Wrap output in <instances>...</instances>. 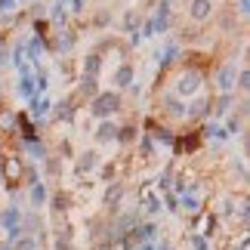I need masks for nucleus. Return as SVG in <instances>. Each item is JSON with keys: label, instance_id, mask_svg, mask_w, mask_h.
<instances>
[{"label": "nucleus", "instance_id": "obj_1", "mask_svg": "<svg viewBox=\"0 0 250 250\" xmlns=\"http://www.w3.org/2000/svg\"><path fill=\"white\" fill-rule=\"evenodd\" d=\"M118 111H124V99L114 90H99L90 99V114L99 121H111V114H118Z\"/></svg>", "mask_w": 250, "mask_h": 250}, {"label": "nucleus", "instance_id": "obj_2", "mask_svg": "<svg viewBox=\"0 0 250 250\" xmlns=\"http://www.w3.org/2000/svg\"><path fill=\"white\" fill-rule=\"evenodd\" d=\"M201 83H204V74H201L198 68H191V65H186V68L179 71L176 83H173V96H179V99L186 102V99H191V96L201 90Z\"/></svg>", "mask_w": 250, "mask_h": 250}, {"label": "nucleus", "instance_id": "obj_3", "mask_svg": "<svg viewBox=\"0 0 250 250\" xmlns=\"http://www.w3.org/2000/svg\"><path fill=\"white\" fill-rule=\"evenodd\" d=\"M235 81H238V62H226L216 71V90L219 93H235Z\"/></svg>", "mask_w": 250, "mask_h": 250}, {"label": "nucleus", "instance_id": "obj_4", "mask_svg": "<svg viewBox=\"0 0 250 250\" xmlns=\"http://www.w3.org/2000/svg\"><path fill=\"white\" fill-rule=\"evenodd\" d=\"M111 83H114V93H118V90H130V86L136 83V68H133L130 62H121L118 68H114V74H111Z\"/></svg>", "mask_w": 250, "mask_h": 250}, {"label": "nucleus", "instance_id": "obj_5", "mask_svg": "<svg viewBox=\"0 0 250 250\" xmlns=\"http://www.w3.org/2000/svg\"><path fill=\"white\" fill-rule=\"evenodd\" d=\"M213 0H188V19L195 25H204L210 22V16H213Z\"/></svg>", "mask_w": 250, "mask_h": 250}, {"label": "nucleus", "instance_id": "obj_6", "mask_svg": "<svg viewBox=\"0 0 250 250\" xmlns=\"http://www.w3.org/2000/svg\"><path fill=\"white\" fill-rule=\"evenodd\" d=\"M74 43H78V34H74L71 28H62V31H56V37H53L46 46H50L53 53H71Z\"/></svg>", "mask_w": 250, "mask_h": 250}, {"label": "nucleus", "instance_id": "obj_7", "mask_svg": "<svg viewBox=\"0 0 250 250\" xmlns=\"http://www.w3.org/2000/svg\"><path fill=\"white\" fill-rule=\"evenodd\" d=\"M170 25V0H161L155 6V16H151V28H155V34H167Z\"/></svg>", "mask_w": 250, "mask_h": 250}, {"label": "nucleus", "instance_id": "obj_8", "mask_svg": "<svg viewBox=\"0 0 250 250\" xmlns=\"http://www.w3.org/2000/svg\"><path fill=\"white\" fill-rule=\"evenodd\" d=\"M186 105L188 102H182L179 96H161V108H164V114H170V118H182L186 121Z\"/></svg>", "mask_w": 250, "mask_h": 250}, {"label": "nucleus", "instance_id": "obj_9", "mask_svg": "<svg viewBox=\"0 0 250 250\" xmlns=\"http://www.w3.org/2000/svg\"><path fill=\"white\" fill-rule=\"evenodd\" d=\"M81 71L86 74V78H99V71H102V53H99V50L86 53L83 62H81Z\"/></svg>", "mask_w": 250, "mask_h": 250}, {"label": "nucleus", "instance_id": "obj_10", "mask_svg": "<svg viewBox=\"0 0 250 250\" xmlns=\"http://www.w3.org/2000/svg\"><path fill=\"white\" fill-rule=\"evenodd\" d=\"M74 105H78V99L74 96H65V99H59L56 102V108H53V114H56V121H74Z\"/></svg>", "mask_w": 250, "mask_h": 250}, {"label": "nucleus", "instance_id": "obj_11", "mask_svg": "<svg viewBox=\"0 0 250 250\" xmlns=\"http://www.w3.org/2000/svg\"><path fill=\"white\" fill-rule=\"evenodd\" d=\"M50 111H53V102L50 99H37V96H34V99H31V111H28V121L37 124V121H43Z\"/></svg>", "mask_w": 250, "mask_h": 250}, {"label": "nucleus", "instance_id": "obj_12", "mask_svg": "<svg viewBox=\"0 0 250 250\" xmlns=\"http://www.w3.org/2000/svg\"><path fill=\"white\" fill-rule=\"evenodd\" d=\"M96 93H99V78H86V74H81V81H78V96H74V99H93Z\"/></svg>", "mask_w": 250, "mask_h": 250}, {"label": "nucleus", "instance_id": "obj_13", "mask_svg": "<svg viewBox=\"0 0 250 250\" xmlns=\"http://www.w3.org/2000/svg\"><path fill=\"white\" fill-rule=\"evenodd\" d=\"M9 133H16V111L0 105V136H9Z\"/></svg>", "mask_w": 250, "mask_h": 250}, {"label": "nucleus", "instance_id": "obj_14", "mask_svg": "<svg viewBox=\"0 0 250 250\" xmlns=\"http://www.w3.org/2000/svg\"><path fill=\"white\" fill-rule=\"evenodd\" d=\"M93 136L99 142H114V139H118V124H114V121H102L99 127H96Z\"/></svg>", "mask_w": 250, "mask_h": 250}, {"label": "nucleus", "instance_id": "obj_15", "mask_svg": "<svg viewBox=\"0 0 250 250\" xmlns=\"http://www.w3.org/2000/svg\"><path fill=\"white\" fill-rule=\"evenodd\" d=\"M176 59H179V43H173V41H170V43L164 46V53H158V62H161V71H167V68H170V65H173V62H176Z\"/></svg>", "mask_w": 250, "mask_h": 250}, {"label": "nucleus", "instance_id": "obj_16", "mask_svg": "<svg viewBox=\"0 0 250 250\" xmlns=\"http://www.w3.org/2000/svg\"><path fill=\"white\" fill-rule=\"evenodd\" d=\"M232 105H235V93H219V96H213V111L219 114V118L232 111Z\"/></svg>", "mask_w": 250, "mask_h": 250}, {"label": "nucleus", "instance_id": "obj_17", "mask_svg": "<svg viewBox=\"0 0 250 250\" xmlns=\"http://www.w3.org/2000/svg\"><path fill=\"white\" fill-rule=\"evenodd\" d=\"M96 164H99V155H96V151H83V155L78 158V176H83V173H93Z\"/></svg>", "mask_w": 250, "mask_h": 250}, {"label": "nucleus", "instance_id": "obj_18", "mask_svg": "<svg viewBox=\"0 0 250 250\" xmlns=\"http://www.w3.org/2000/svg\"><path fill=\"white\" fill-rule=\"evenodd\" d=\"M139 139V127L136 124H127V127H118V139L114 142H124V146H130V142Z\"/></svg>", "mask_w": 250, "mask_h": 250}, {"label": "nucleus", "instance_id": "obj_19", "mask_svg": "<svg viewBox=\"0 0 250 250\" xmlns=\"http://www.w3.org/2000/svg\"><path fill=\"white\" fill-rule=\"evenodd\" d=\"M121 195H124V182H111L108 191H105V204H108V207H118L121 204Z\"/></svg>", "mask_w": 250, "mask_h": 250}, {"label": "nucleus", "instance_id": "obj_20", "mask_svg": "<svg viewBox=\"0 0 250 250\" xmlns=\"http://www.w3.org/2000/svg\"><path fill=\"white\" fill-rule=\"evenodd\" d=\"M28 151H31V158H34V161H46V158H50V151H46V146H43L41 139L28 142Z\"/></svg>", "mask_w": 250, "mask_h": 250}, {"label": "nucleus", "instance_id": "obj_21", "mask_svg": "<svg viewBox=\"0 0 250 250\" xmlns=\"http://www.w3.org/2000/svg\"><path fill=\"white\" fill-rule=\"evenodd\" d=\"M19 93H22L25 99H34V96H37V90H34V78H31V74L19 81Z\"/></svg>", "mask_w": 250, "mask_h": 250}, {"label": "nucleus", "instance_id": "obj_22", "mask_svg": "<svg viewBox=\"0 0 250 250\" xmlns=\"http://www.w3.org/2000/svg\"><path fill=\"white\" fill-rule=\"evenodd\" d=\"M50 19H53V25H62V28H65V22H68V13H65L62 3H56L53 13H50Z\"/></svg>", "mask_w": 250, "mask_h": 250}, {"label": "nucleus", "instance_id": "obj_23", "mask_svg": "<svg viewBox=\"0 0 250 250\" xmlns=\"http://www.w3.org/2000/svg\"><path fill=\"white\" fill-rule=\"evenodd\" d=\"M31 201H34L37 207H41L43 201H46V188H43V182H34V186H31Z\"/></svg>", "mask_w": 250, "mask_h": 250}, {"label": "nucleus", "instance_id": "obj_24", "mask_svg": "<svg viewBox=\"0 0 250 250\" xmlns=\"http://www.w3.org/2000/svg\"><path fill=\"white\" fill-rule=\"evenodd\" d=\"M68 204H71L68 195H53V210H56V213H65V210H68Z\"/></svg>", "mask_w": 250, "mask_h": 250}, {"label": "nucleus", "instance_id": "obj_25", "mask_svg": "<svg viewBox=\"0 0 250 250\" xmlns=\"http://www.w3.org/2000/svg\"><path fill=\"white\" fill-rule=\"evenodd\" d=\"M139 155H142V158H151V155H155V142H151L148 136H142V142H139Z\"/></svg>", "mask_w": 250, "mask_h": 250}, {"label": "nucleus", "instance_id": "obj_26", "mask_svg": "<svg viewBox=\"0 0 250 250\" xmlns=\"http://www.w3.org/2000/svg\"><path fill=\"white\" fill-rule=\"evenodd\" d=\"M235 86H238V90H244V93L250 90V71L247 68H238V83Z\"/></svg>", "mask_w": 250, "mask_h": 250}, {"label": "nucleus", "instance_id": "obj_27", "mask_svg": "<svg viewBox=\"0 0 250 250\" xmlns=\"http://www.w3.org/2000/svg\"><path fill=\"white\" fill-rule=\"evenodd\" d=\"M182 207H186L188 210V213H198V198H191V195H182Z\"/></svg>", "mask_w": 250, "mask_h": 250}, {"label": "nucleus", "instance_id": "obj_28", "mask_svg": "<svg viewBox=\"0 0 250 250\" xmlns=\"http://www.w3.org/2000/svg\"><path fill=\"white\" fill-rule=\"evenodd\" d=\"M226 133H229V136H232V133L238 136V133H241V121H238V118H229V127H226Z\"/></svg>", "mask_w": 250, "mask_h": 250}, {"label": "nucleus", "instance_id": "obj_29", "mask_svg": "<svg viewBox=\"0 0 250 250\" xmlns=\"http://www.w3.org/2000/svg\"><path fill=\"white\" fill-rule=\"evenodd\" d=\"M71 13H74V16L83 13V0H71Z\"/></svg>", "mask_w": 250, "mask_h": 250}, {"label": "nucleus", "instance_id": "obj_30", "mask_svg": "<svg viewBox=\"0 0 250 250\" xmlns=\"http://www.w3.org/2000/svg\"><path fill=\"white\" fill-rule=\"evenodd\" d=\"M108 19H111V16H108V13H105V9H102V13L96 16V25H99V28H102V25H108Z\"/></svg>", "mask_w": 250, "mask_h": 250}, {"label": "nucleus", "instance_id": "obj_31", "mask_svg": "<svg viewBox=\"0 0 250 250\" xmlns=\"http://www.w3.org/2000/svg\"><path fill=\"white\" fill-rule=\"evenodd\" d=\"M16 6V0H0V13H9Z\"/></svg>", "mask_w": 250, "mask_h": 250}, {"label": "nucleus", "instance_id": "obj_32", "mask_svg": "<svg viewBox=\"0 0 250 250\" xmlns=\"http://www.w3.org/2000/svg\"><path fill=\"white\" fill-rule=\"evenodd\" d=\"M158 250H173V247H170V241H161V247H158Z\"/></svg>", "mask_w": 250, "mask_h": 250}, {"label": "nucleus", "instance_id": "obj_33", "mask_svg": "<svg viewBox=\"0 0 250 250\" xmlns=\"http://www.w3.org/2000/svg\"><path fill=\"white\" fill-rule=\"evenodd\" d=\"M0 250H13V244H0Z\"/></svg>", "mask_w": 250, "mask_h": 250}, {"label": "nucleus", "instance_id": "obj_34", "mask_svg": "<svg viewBox=\"0 0 250 250\" xmlns=\"http://www.w3.org/2000/svg\"><path fill=\"white\" fill-rule=\"evenodd\" d=\"M59 3H62V6H65V3H68V0H59Z\"/></svg>", "mask_w": 250, "mask_h": 250}, {"label": "nucleus", "instance_id": "obj_35", "mask_svg": "<svg viewBox=\"0 0 250 250\" xmlns=\"http://www.w3.org/2000/svg\"><path fill=\"white\" fill-rule=\"evenodd\" d=\"M0 46H3V37H0Z\"/></svg>", "mask_w": 250, "mask_h": 250}, {"label": "nucleus", "instance_id": "obj_36", "mask_svg": "<svg viewBox=\"0 0 250 250\" xmlns=\"http://www.w3.org/2000/svg\"><path fill=\"white\" fill-rule=\"evenodd\" d=\"M0 182H3V176H0Z\"/></svg>", "mask_w": 250, "mask_h": 250}, {"label": "nucleus", "instance_id": "obj_37", "mask_svg": "<svg viewBox=\"0 0 250 250\" xmlns=\"http://www.w3.org/2000/svg\"><path fill=\"white\" fill-rule=\"evenodd\" d=\"M16 3H19V0H16Z\"/></svg>", "mask_w": 250, "mask_h": 250}]
</instances>
